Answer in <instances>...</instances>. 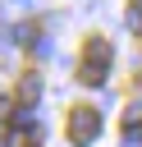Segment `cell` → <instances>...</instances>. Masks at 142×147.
Here are the masks:
<instances>
[{
  "label": "cell",
  "instance_id": "cell-1",
  "mask_svg": "<svg viewBox=\"0 0 142 147\" xmlns=\"http://www.w3.org/2000/svg\"><path fill=\"white\" fill-rule=\"evenodd\" d=\"M110 60H115V51H110V37L92 32V37L82 41V64H78V78H82V83H105V74H110Z\"/></svg>",
  "mask_w": 142,
  "mask_h": 147
},
{
  "label": "cell",
  "instance_id": "cell-2",
  "mask_svg": "<svg viewBox=\"0 0 142 147\" xmlns=\"http://www.w3.org/2000/svg\"><path fill=\"white\" fill-rule=\"evenodd\" d=\"M96 138H101V110L73 106V110H69V142H73V147H92Z\"/></svg>",
  "mask_w": 142,
  "mask_h": 147
},
{
  "label": "cell",
  "instance_id": "cell-3",
  "mask_svg": "<svg viewBox=\"0 0 142 147\" xmlns=\"http://www.w3.org/2000/svg\"><path fill=\"white\" fill-rule=\"evenodd\" d=\"M37 96H41V74H18V106L27 110V106H37Z\"/></svg>",
  "mask_w": 142,
  "mask_h": 147
},
{
  "label": "cell",
  "instance_id": "cell-4",
  "mask_svg": "<svg viewBox=\"0 0 142 147\" xmlns=\"http://www.w3.org/2000/svg\"><path fill=\"white\" fill-rule=\"evenodd\" d=\"M142 138V101H128L124 106V142H137Z\"/></svg>",
  "mask_w": 142,
  "mask_h": 147
},
{
  "label": "cell",
  "instance_id": "cell-5",
  "mask_svg": "<svg viewBox=\"0 0 142 147\" xmlns=\"http://www.w3.org/2000/svg\"><path fill=\"white\" fill-rule=\"evenodd\" d=\"M124 18H128V28H133V32H142V0H133Z\"/></svg>",
  "mask_w": 142,
  "mask_h": 147
},
{
  "label": "cell",
  "instance_id": "cell-6",
  "mask_svg": "<svg viewBox=\"0 0 142 147\" xmlns=\"http://www.w3.org/2000/svg\"><path fill=\"white\" fill-rule=\"evenodd\" d=\"M9 119H14V101H9V96H0V124H9Z\"/></svg>",
  "mask_w": 142,
  "mask_h": 147
}]
</instances>
